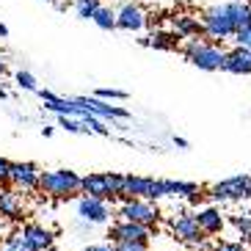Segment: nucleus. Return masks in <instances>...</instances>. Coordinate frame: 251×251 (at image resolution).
<instances>
[{
	"label": "nucleus",
	"instance_id": "nucleus-1",
	"mask_svg": "<svg viewBox=\"0 0 251 251\" xmlns=\"http://www.w3.org/2000/svg\"><path fill=\"white\" fill-rule=\"evenodd\" d=\"M80 174L69 169H55V171H42V179H39V191L50 196L55 201H69L72 196L80 193Z\"/></svg>",
	"mask_w": 251,
	"mask_h": 251
},
{
	"label": "nucleus",
	"instance_id": "nucleus-2",
	"mask_svg": "<svg viewBox=\"0 0 251 251\" xmlns=\"http://www.w3.org/2000/svg\"><path fill=\"white\" fill-rule=\"evenodd\" d=\"M201 25H204V39H210L213 45L224 42V39H235L237 28L232 20V6L221 3V6H210L201 14Z\"/></svg>",
	"mask_w": 251,
	"mask_h": 251
},
{
	"label": "nucleus",
	"instance_id": "nucleus-3",
	"mask_svg": "<svg viewBox=\"0 0 251 251\" xmlns=\"http://www.w3.org/2000/svg\"><path fill=\"white\" fill-rule=\"evenodd\" d=\"M182 52L193 67L204 69V72H218V69H224V58H226V52L218 45L207 42V39H188L182 45Z\"/></svg>",
	"mask_w": 251,
	"mask_h": 251
},
{
	"label": "nucleus",
	"instance_id": "nucleus-4",
	"mask_svg": "<svg viewBox=\"0 0 251 251\" xmlns=\"http://www.w3.org/2000/svg\"><path fill=\"white\" fill-rule=\"evenodd\" d=\"M207 199L215 204H235V201L251 199V177L249 174H235L221 182H215L207 188Z\"/></svg>",
	"mask_w": 251,
	"mask_h": 251
},
{
	"label": "nucleus",
	"instance_id": "nucleus-5",
	"mask_svg": "<svg viewBox=\"0 0 251 251\" xmlns=\"http://www.w3.org/2000/svg\"><path fill=\"white\" fill-rule=\"evenodd\" d=\"M116 215H119V221H130V224H138V226H147V229H155L157 221H160L157 204L147 199H125Z\"/></svg>",
	"mask_w": 251,
	"mask_h": 251
},
{
	"label": "nucleus",
	"instance_id": "nucleus-6",
	"mask_svg": "<svg viewBox=\"0 0 251 251\" xmlns=\"http://www.w3.org/2000/svg\"><path fill=\"white\" fill-rule=\"evenodd\" d=\"M171 232L177 237L179 243L191 246V249H207V235L199 229V221H196V215L182 210L171 218Z\"/></svg>",
	"mask_w": 251,
	"mask_h": 251
},
{
	"label": "nucleus",
	"instance_id": "nucleus-7",
	"mask_svg": "<svg viewBox=\"0 0 251 251\" xmlns=\"http://www.w3.org/2000/svg\"><path fill=\"white\" fill-rule=\"evenodd\" d=\"M72 100L83 111V116H97V119H102V122H127L130 119V111L105 102V100H97V97H72Z\"/></svg>",
	"mask_w": 251,
	"mask_h": 251
},
{
	"label": "nucleus",
	"instance_id": "nucleus-8",
	"mask_svg": "<svg viewBox=\"0 0 251 251\" xmlns=\"http://www.w3.org/2000/svg\"><path fill=\"white\" fill-rule=\"evenodd\" d=\"M39 179H42V171H39L36 163L30 160H20L11 163V188L14 191H39Z\"/></svg>",
	"mask_w": 251,
	"mask_h": 251
},
{
	"label": "nucleus",
	"instance_id": "nucleus-9",
	"mask_svg": "<svg viewBox=\"0 0 251 251\" xmlns=\"http://www.w3.org/2000/svg\"><path fill=\"white\" fill-rule=\"evenodd\" d=\"M108 237L113 240V246L116 243H141V246H149V240H152V229L147 226H138V224H130V221H116L111 226V232H108Z\"/></svg>",
	"mask_w": 251,
	"mask_h": 251
},
{
	"label": "nucleus",
	"instance_id": "nucleus-10",
	"mask_svg": "<svg viewBox=\"0 0 251 251\" xmlns=\"http://www.w3.org/2000/svg\"><path fill=\"white\" fill-rule=\"evenodd\" d=\"M111 204L100 199H89V196H80L77 199V218L83 224H108L111 221Z\"/></svg>",
	"mask_w": 251,
	"mask_h": 251
},
{
	"label": "nucleus",
	"instance_id": "nucleus-11",
	"mask_svg": "<svg viewBox=\"0 0 251 251\" xmlns=\"http://www.w3.org/2000/svg\"><path fill=\"white\" fill-rule=\"evenodd\" d=\"M147 23H149V14H147V8L141 6V3H125V6L116 11V28L119 30L138 33Z\"/></svg>",
	"mask_w": 251,
	"mask_h": 251
},
{
	"label": "nucleus",
	"instance_id": "nucleus-12",
	"mask_svg": "<svg viewBox=\"0 0 251 251\" xmlns=\"http://www.w3.org/2000/svg\"><path fill=\"white\" fill-rule=\"evenodd\" d=\"M0 218H6V221H23L25 218V201L20 191L0 188Z\"/></svg>",
	"mask_w": 251,
	"mask_h": 251
},
{
	"label": "nucleus",
	"instance_id": "nucleus-13",
	"mask_svg": "<svg viewBox=\"0 0 251 251\" xmlns=\"http://www.w3.org/2000/svg\"><path fill=\"white\" fill-rule=\"evenodd\" d=\"M23 235L28 237V243L33 246L36 251H50L52 243H55V235H52L47 226H42V224L36 221H28L23 224Z\"/></svg>",
	"mask_w": 251,
	"mask_h": 251
},
{
	"label": "nucleus",
	"instance_id": "nucleus-14",
	"mask_svg": "<svg viewBox=\"0 0 251 251\" xmlns=\"http://www.w3.org/2000/svg\"><path fill=\"white\" fill-rule=\"evenodd\" d=\"M196 215V221H199V229L204 232L207 237H213V235H221L224 226H226V221H224V215L218 207H201L199 213H193Z\"/></svg>",
	"mask_w": 251,
	"mask_h": 251
},
{
	"label": "nucleus",
	"instance_id": "nucleus-15",
	"mask_svg": "<svg viewBox=\"0 0 251 251\" xmlns=\"http://www.w3.org/2000/svg\"><path fill=\"white\" fill-rule=\"evenodd\" d=\"M80 196L100 199V201H111V191H108L105 174H86V177L80 179Z\"/></svg>",
	"mask_w": 251,
	"mask_h": 251
},
{
	"label": "nucleus",
	"instance_id": "nucleus-16",
	"mask_svg": "<svg viewBox=\"0 0 251 251\" xmlns=\"http://www.w3.org/2000/svg\"><path fill=\"white\" fill-rule=\"evenodd\" d=\"M224 72L229 75H251V50L246 47H232L224 58Z\"/></svg>",
	"mask_w": 251,
	"mask_h": 251
},
{
	"label": "nucleus",
	"instance_id": "nucleus-17",
	"mask_svg": "<svg viewBox=\"0 0 251 251\" xmlns=\"http://www.w3.org/2000/svg\"><path fill=\"white\" fill-rule=\"evenodd\" d=\"M152 177H138V174H125V191L122 199H147L149 201V191H152Z\"/></svg>",
	"mask_w": 251,
	"mask_h": 251
},
{
	"label": "nucleus",
	"instance_id": "nucleus-18",
	"mask_svg": "<svg viewBox=\"0 0 251 251\" xmlns=\"http://www.w3.org/2000/svg\"><path fill=\"white\" fill-rule=\"evenodd\" d=\"M171 25H174L171 30H174L179 39L204 36V25H201V20H196V17H191V14H174L171 17Z\"/></svg>",
	"mask_w": 251,
	"mask_h": 251
},
{
	"label": "nucleus",
	"instance_id": "nucleus-19",
	"mask_svg": "<svg viewBox=\"0 0 251 251\" xmlns=\"http://www.w3.org/2000/svg\"><path fill=\"white\" fill-rule=\"evenodd\" d=\"M179 42H182V39H179L174 30H155L152 36L141 39V45L155 47V50H179Z\"/></svg>",
	"mask_w": 251,
	"mask_h": 251
},
{
	"label": "nucleus",
	"instance_id": "nucleus-20",
	"mask_svg": "<svg viewBox=\"0 0 251 251\" xmlns=\"http://www.w3.org/2000/svg\"><path fill=\"white\" fill-rule=\"evenodd\" d=\"M199 193V185L191 179H169V196H179V199H191Z\"/></svg>",
	"mask_w": 251,
	"mask_h": 251
},
{
	"label": "nucleus",
	"instance_id": "nucleus-21",
	"mask_svg": "<svg viewBox=\"0 0 251 251\" xmlns=\"http://www.w3.org/2000/svg\"><path fill=\"white\" fill-rule=\"evenodd\" d=\"M232 226L243 246H251V213H235L232 215Z\"/></svg>",
	"mask_w": 251,
	"mask_h": 251
},
{
	"label": "nucleus",
	"instance_id": "nucleus-22",
	"mask_svg": "<svg viewBox=\"0 0 251 251\" xmlns=\"http://www.w3.org/2000/svg\"><path fill=\"white\" fill-rule=\"evenodd\" d=\"M0 251H36V249L28 243V237L23 235V229H17V232H11V235L3 240V249Z\"/></svg>",
	"mask_w": 251,
	"mask_h": 251
},
{
	"label": "nucleus",
	"instance_id": "nucleus-23",
	"mask_svg": "<svg viewBox=\"0 0 251 251\" xmlns=\"http://www.w3.org/2000/svg\"><path fill=\"white\" fill-rule=\"evenodd\" d=\"M72 8L80 20H94V14L102 8V0H72Z\"/></svg>",
	"mask_w": 251,
	"mask_h": 251
},
{
	"label": "nucleus",
	"instance_id": "nucleus-24",
	"mask_svg": "<svg viewBox=\"0 0 251 251\" xmlns=\"http://www.w3.org/2000/svg\"><path fill=\"white\" fill-rule=\"evenodd\" d=\"M91 23L97 25V28H102V30H116V11L108 6H102L100 11L94 14V20Z\"/></svg>",
	"mask_w": 251,
	"mask_h": 251
},
{
	"label": "nucleus",
	"instance_id": "nucleus-25",
	"mask_svg": "<svg viewBox=\"0 0 251 251\" xmlns=\"http://www.w3.org/2000/svg\"><path fill=\"white\" fill-rule=\"evenodd\" d=\"M80 122H83V127H86V133H97V135H111V130H108V125H105L102 119H97V116H83Z\"/></svg>",
	"mask_w": 251,
	"mask_h": 251
},
{
	"label": "nucleus",
	"instance_id": "nucleus-26",
	"mask_svg": "<svg viewBox=\"0 0 251 251\" xmlns=\"http://www.w3.org/2000/svg\"><path fill=\"white\" fill-rule=\"evenodd\" d=\"M94 97L97 100H105V102H122V100H127V91H122V89H97L94 91Z\"/></svg>",
	"mask_w": 251,
	"mask_h": 251
},
{
	"label": "nucleus",
	"instance_id": "nucleus-27",
	"mask_svg": "<svg viewBox=\"0 0 251 251\" xmlns=\"http://www.w3.org/2000/svg\"><path fill=\"white\" fill-rule=\"evenodd\" d=\"M14 80H17V86H20V89H25V91H39V83H36V77H33V75L30 72H17L14 75Z\"/></svg>",
	"mask_w": 251,
	"mask_h": 251
},
{
	"label": "nucleus",
	"instance_id": "nucleus-28",
	"mask_svg": "<svg viewBox=\"0 0 251 251\" xmlns=\"http://www.w3.org/2000/svg\"><path fill=\"white\" fill-rule=\"evenodd\" d=\"M58 127H64L67 133H86L80 119H72V116H58Z\"/></svg>",
	"mask_w": 251,
	"mask_h": 251
},
{
	"label": "nucleus",
	"instance_id": "nucleus-29",
	"mask_svg": "<svg viewBox=\"0 0 251 251\" xmlns=\"http://www.w3.org/2000/svg\"><path fill=\"white\" fill-rule=\"evenodd\" d=\"M8 185H11V160L0 157V188H8Z\"/></svg>",
	"mask_w": 251,
	"mask_h": 251
},
{
	"label": "nucleus",
	"instance_id": "nucleus-30",
	"mask_svg": "<svg viewBox=\"0 0 251 251\" xmlns=\"http://www.w3.org/2000/svg\"><path fill=\"white\" fill-rule=\"evenodd\" d=\"M213 251H249L240 240H221V243H215Z\"/></svg>",
	"mask_w": 251,
	"mask_h": 251
},
{
	"label": "nucleus",
	"instance_id": "nucleus-31",
	"mask_svg": "<svg viewBox=\"0 0 251 251\" xmlns=\"http://www.w3.org/2000/svg\"><path fill=\"white\" fill-rule=\"evenodd\" d=\"M235 42H237V47L251 50V28H243L240 33H235Z\"/></svg>",
	"mask_w": 251,
	"mask_h": 251
},
{
	"label": "nucleus",
	"instance_id": "nucleus-32",
	"mask_svg": "<svg viewBox=\"0 0 251 251\" xmlns=\"http://www.w3.org/2000/svg\"><path fill=\"white\" fill-rule=\"evenodd\" d=\"M113 251H149V246H141V243H116Z\"/></svg>",
	"mask_w": 251,
	"mask_h": 251
},
{
	"label": "nucleus",
	"instance_id": "nucleus-33",
	"mask_svg": "<svg viewBox=\"0 0 251 251\" xmlns=\"http://www.w3.org/2000/svg\"><path fill=\"white\" fill-rule=\"evenodd\" d=\"M86 251H113V246H105V243H94V246H86Z\"/></svg>",
	"mask_w": 251,
	"mask_h": 251
},
{
	"label": "nucleus",
	"instance_id": "nucleus-34",
	"mask_svg": "<svg viewBox=\"0 0 251 251\" xmlns=\"http://www.w3.org/2000/svg\"><path fill=\"white\" fill-rule=\"evenodd\" d=\"M174 147H179V149H188V141H185V138H179V135H174Z\"/></svg>",
	"mask_w": 251,
	"mask_h": 251
},
{
	"label": "nucleus",
	"instance_id": "nucleus-35",
	"mask_svg": "<svg viewBox=\"0 0 251 251\" xmlns=\"http://www.w3.org/2000/svg\"><path fill=\"white\" fill-rule=\"evenodd\" d=\"M6 36H8V25L0 23V39H6Z\"/></svg>",
	"mask_w": 251,
	"mask_h": 251
},
{
	"label": "nucleus",
	"instance_id": "nucleus-36",
	"mask_svg": "<svg viewBox=\"0 0 251 251\" xmlns=\"http://www.w3.org/2000/svg\"><path fill=\"white\" fill-rule=\"evenodd\" d=\"M6 97H8V94H6V89H3V86H0V100H6Z\"/></svg>",
	"mask_w": 251,
	"mask_h": 251
},
{
	"label": "nucleus",
	"instance_id": "nucleus-37",
	"mask_svg": "<svg viewBox=\"0 0 251 251\" xmlns=\"http://www.w3.org/2000/svg\"><path fill=\"white\" fill-rule=\"evenodd\" d=\"M0 75H6V67H3V61H0Z\"/></svg>",
	"mask_w": 251,
	"mask_h": 251
},
{
	"label": "nucleus",
	"instance_id": "nucleus-38",
	"mask_svg": "<svg viewBox=\"0 0 251 251\" xmlns=\"http://www.w3.org/2000/svg\"><path fill=\"white\" fill-rule=\"evenodd\" d=\"M243 3H249V0H243Z\"/></svg>",
	"mask_w": 251,
	"mask_h": 251
}]
</instances>
